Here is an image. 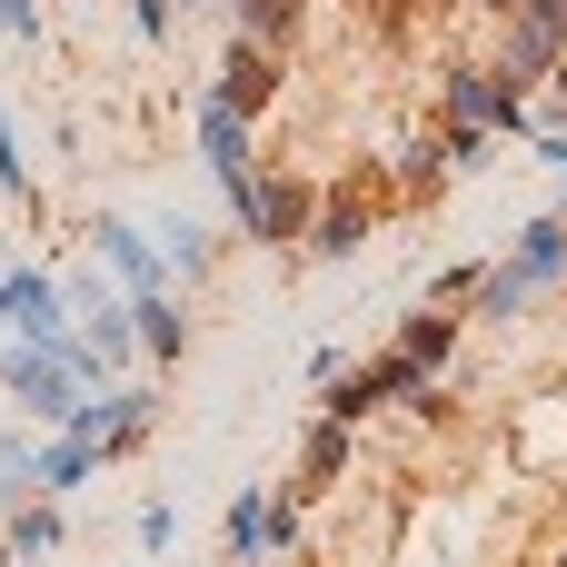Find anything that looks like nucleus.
I'll use <instances>...</instances> for the list:
<instances>
[{"label":"nucleus","instance_id":"nucleus-1","mask_svg":"<svg viewBox=\"0 0 567 567\" xmlns=\"http://www.w3.org/2000/svg\"><path fill=\"white\" fill-rule=\"evenodd\" d=\"M548 289H567V219L548 209V219H528L518 229V249L498 259V269H478V319H528V299H548Z\"/></svg>","mask_w":567,"mask_h":567},{"label":"nucleus","instance_id":"nucleus-2","mask_svg":"<svg viewBox=\"0 0 567 567\" xmlns=\"http://www.w3.org/2000/svg\"><path fill=\"white\" fill-rule=\"evenodd\" d=\"M439 110H449V140H498V130H528V100H518L488 60H449Z\"/></svg>","mask_w":567,"mask_h":567},{"label":"nucleus","instance_id":"nucleus-3","mask_svg":"<svg viewBox=\"0 0 567 567\" xmlns=\"http://www.w3.org/2000/svg\"><path fill=\"white\" fill-rule=\"evenodd\" d=\"M289 538H299V508H289L279 488H239V498H229V518H219V558H229V567L279 558Z\"/></svg>","mask_w":567,"mask_h":567},{"label":"nucleus","instance_id":"nucleus-4","mask_svg":"<svg viewBox=\"0 0 567 567\" xmlns=\"http://www.w3.org/2000/svg\"><path fill=\"white\" fill-rule=\"evenodd\" d=\"M229 209H239V229H249V239H309L319 189H309V179H279V169H249V189H239Z\"/></svg>","mask_w":567,"mask_h":567},{"label":"nucleus","instance_id":"nucleus-5","mask_svg":"<svg viewBox=\"0 0 567 567\" xmlns=\"http://www.w3.org/2000/svg\"><path fill=\"white\" fill-rule=\"evenodd\" d=\"M150 419H159V389H90V399L70 409V439H90L100 458H120Z\"/></svg>","mask_w":567,"mask_h":567},{"label":"nucleus","instance_id":"nucleus-6","mask_svg":"<svg viewBox=\"0 0 567 567\" xmlns=\"http://www.w3.org/2000/svg\"><path fill=\"white\" fill-rule=\"evenodd\" d=\"M0 329H10V349H60V339H70L60 289H50L40 269H0Z\"/></svg>","mask_w":567,"mask_h":567},{"label":"nucleus","instance_id":"nucleus-7","mask_svg":"<svg viewBox=\"0 0 567 567\" xmlns=\"http://www.w3.org/2000/svg\"><path fill=\"white\" fill-rule=\"evenodd\" d=\"M558 60H567V40H558V30H538L528 10H508V20H498V60H488V70H498L518 100H528L538 80H558Z\"/></svg>","mask_w":567,"mask_h":567},{"label":"nucleus","instance_id":"nucleus-8","mask_svg":"<svg viewBox=\"0 0 567 567\" xmlns=\"http://www.w3.org/2000/svg\"><path fill=\"white\" fill-rule=\"evenodd\" d=\"M90 249L120 269V299H169V269H159L150 229H130V219H90Z\"/></svg>","mask_w":567,"mask_h":567},{"label":"nucleus","instance_id":"nucleus-9","mask_svg":"<svg viewBox=\"0 0 567 567\" xmlns=\"http://www.w3.org/2000/svg\"><path fill=\"white\" fill-rule=\"evenodd\" d=\"M199 159H209V179L239 199V189H249V110H229V100L199 90Z\"/></svg>","mask_w":567,"mask_h":567},{"label":"nucleus","instance_id":"nucleus-10","mask_svg":"<svg viewBox=\"0 0 567 567\" xmlns=\"http://www.w3.org/2000/svg\"><path fill=\"white\" fill-rule=\"evenodd\" d=\"M369 229H379V209H369V199H319L309 249H319V259H359V249H369Z\"/></svg>","mask_w":567,"mask_h":567},{"label":"nucleus","instance_id":"nucleus-11","mask_svg":"<svg viewBox=\"0 0 567 567\" xmlns=\"http://www.w3.org/2000/svg\"><path fill=\"white\" fill-rule=\"evenodd\" d=\"M339 468H349V429H339V419H319V429H309V449H299V478H289L279 498L299 508V498H319V488H329Z\"/></svg>","mask_w":567,"mask_h":567},{"label":"nucleus","instance_id":"nucleus-12","mask_svg":"<svg viewBox=\"0 0 567 567\" xmlns=\"http://www.w3.org/2000/svg\"><path fill=\"white\" fill-rule=\"evenodd\" d=\"M110 458L90 449V439H70V429H50V449H40V498H70V488H90Z\"/></svg>","mask_w":567,"mask_h":567},{"label":"nucleus","instance_id":"nucleus-13","mask_svg":"<svg viewBox=\"0 0 567 567\" xmlns=\"http://www.w3.org/2000/svg\"><path fill=\"white\" fill-rule=\"evenodd\" d=\"M269 50H249V40H229V60H219V80H209V100H229V110H259L269 100Z\"/></svg>","mask_w":567,"mask_h":567},{"label":"nucleus","instance_id":"nucleus-14","mask_svg":"<svg viewBox=\"0 0 567 567\" xmlns=\"http://www.w3.org/2000/svg\"><path fill=\"white\" fill-rule=\"evenodd\" d=\"M150 249H159V269H169V279H209V229H199V219H179V209H169V219L150 229Z\"/></svg>","mask_w":567,"mask_h":567},{"label":"nucleus","instance_id":"nucleus-15","mask_svg":"<svg viewBox=\"0 0 567 567\" xmlns=\"http://www.w3.org/2000/svg\"><path fill=\"white\" fill-rule=\"evenodd\" d=\"M130 349H150V359H179V349H189V319H179L169 299H130Z\"/></svg>","mask_w":567,"mask_h":567},{"label":"nucleus","instance_id":"nucleus-16","mask_svg":"<svg viewBox=\"0 0 567 567\" xmlns=\"http://www.w3.org/2000/svg\"><path fill=\"white\" fill-rule=\"evenodd\" d=\"M449 349H458V319H449V309H429V319H409V329H399V359H419L429 379H439V359H449Z\"/></svg>","mask_w":567,"mask_h":567},{"label":"nucleus","instance_id":"nucleus-17","mask_svg":"<svg viewBox=\"0 0 567 567\" xmlns=\"http://www.w3.org/2000/svg\"><path fill=\"white\" fill-rule=\"evenodd\" d=\"M50 548H60V498H30L10 518V558H50Z\"/></svg>","mask_w":567,"mask_h":567},{"label":"nucleus","instance_id":"nucleus-18","mask_svg":"<svg viewBox=\"0 0 567 567\" xmlns=\"http://www.w3.org/2000/svg\"><path fill=\"white\" fill-rule=\"evenodd\" d=\"M0 498H20V508L40 498V449L30 439H0Z\"/></svg>","mask_w":567,"mask_h":567},{"label":"nucleus","instance_id":"nucleus-19","mask_svg":"<svg viewBox=\"0 0 567 567\" xmlns=\"http://www.w3.org/2000/svg\"><path fill=\"white\" fill-rule=\"evenodd\" d=\"M289 10H299V0H229V20H239V40H249V50H269V40L289 30Z\"/></svg>","mask_w":567,"mask_h":567},{"label":"nucleus","instance_id":"nucleus-20","mask_svg":"<svg viewBox=\"0 0 567 567\" xmlns=\"http://www.w3.org/2000/svg\"><path fill=\"white\" fill-rule=\"evenodd\" d=\"M169 538H179V518H169V498H150V508H140V548H150V558H159V548H169Z\"/></svg>","mask_w":567,"mask_h":567},{"label":"nucleus","instance_id":"nucleus-21","mask_svg":"<svg viewBox=\"0 0 567 567\" xmlns=\"http://www.w3.org/2000/svg\"><path fill=\"white\" fill-rule=\"evenodd\" d=\"M0 189L30 199V159H20V130H10V120H0Z\"/></svg>","mask_w":567,"mask_h":567},{"label":"nucleus","instance_id":"nucleus-22","mask_svg":"<svg viewBox=\"0 0 567 567\" xmlns=\"http://www.w3.org/2000/svg\"><path fill=\"white\" fill-rule=\"evenodd\" d=\"M130 20H140V40H169V0H130Z\"/></svg>","mask_w":567,"mask_h":567},{"label":"nucleus","instance_id":"nucleus-23","mask_svg":"<svg viewBox=\"0 0 567 567\" xmlns=\"http://www.w3.org/2000/svg\"><path fill=\"white\" fill-rule=\"evenodd\" d=\"M0 30H20V40H30V30H40V0H0Z\"/></svg>","mask_w":567,"mask_h":567},{"label":"nucleus","instance_id":"nucleus-24","mask_svg":"<svg viewBox=\"0 0 567 567\" xmlns=\"http://www.w3.org/2000/svg\"><path fill=\"white\" fill-rule=\"evenodd\" d=\"M518 10H528L538 30H558V40H567V0H518Z\"/></svg>","mask_w":567,"mask_h":567},{"label":"nucleus","instance_id":"nucleus-25","mask_svg":"<svg viewBox=\"0 0 567 567\" xmlns=\"http://www.w3.org/2000/svg\"><path fill=\"white\" fill-rule=\"evenodd\" d=\"M558 219H567V169H558Z\"/></svg>","mask_w":567,"mask_h":567},{"label":"nucleus","instance_id":"nucleus-26","mask_svg":"<svg viewBox=\"0 0 567 567\" xmlns=\"http://www.w3.org/2000/svg\"><path fill=\"white\" fill-rule=\"evenodd\" d=\"M488 10H498V20H508V10H518V0H488Z\"/></svg>","mask_w":567,"mask_h":567},{"label":"nucleus","instance_id":"nucleus-27","mask_svg":"<svg viewBox=\"0 0 567 567\" xmlns=\"http://www.w3.org/2000/svg\"><path fill=\"white\" fill-rule=\"evenodd\" d=\"M558 90H567V60H558Z\"/></svg>","mask_w":567,"mask_h":567},{"label":"nucleus","instance_id":"nucleus-28","mask_svg":"<svg viewBox=\"0 0 567 567\" xmlns=\"http://www.w3.org/2000/svg\"><path fill=\"white\" fill-rule=\"evenodd\" d=\"M558 567H567V548H558Z\"/></svg>","mask_w":567,"mask_h":567}]
</instances>
